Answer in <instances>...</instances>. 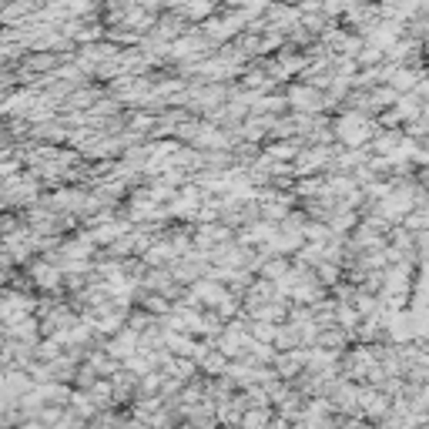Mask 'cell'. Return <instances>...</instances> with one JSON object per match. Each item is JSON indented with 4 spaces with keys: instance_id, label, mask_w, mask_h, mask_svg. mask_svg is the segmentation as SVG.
<instances>
[{
    "instance_id": "cell-2",
    "label": "cell",
    "mask_w": 429,
    "mask_h": 429,
    "mask_svg": "<svg viewBox=\"0 0 429 429\" xmlns=\"http://www.w3.org/2000/svg\"><path fill=\"white\" fill-rule=\"evenodd\" d=\"M339 131H342V138H346L349 144H363L365 138H369V125H365L359 114H349V118H342Z\"/></svg>"
},
{
    "instance_id": "cell-5",
    "label": "cell",
    "mask_w": 429,
    "mask_h": 429,
    "mask_svg": "<svg viewBox=\"0 0 429 429\" xmlns=\"http://www.w3.org/2000/svg\"><path fill=\"white\" fill-rule=\"evenodd\" d=\"M278 3H302V0H278Z\"/></svg>"
},
{
    "instance_id": "cell-1",
    "label": "cell",
    "mask_w": 429,
    "mask_h": 429,
    "mask_svg": "<svg viewBox=\"0 0 429 429\" xmlns=\"http://www.w3.org/2000/svg\"><path fill=\"white\" fill-rule=\"evenodd\" d=\"M265 21L272 24V31H292V27H298L302 14H298L292 3H275V7L265 14Z\"/></svg>"
},
{
    "instance_id": "cell-3",
    "label": "cell",
    "mask_w": 429,
    "mask_h": 429,
    "mask_svg": "<svg viewBox=\"0 0 429 429\" xmlns=\"http://www.w3.org/2000/svg\"><path fill=\"white\" fill-rule=\"evenodd\" d=\"M292 104L305 107V111H315L319 107V94L312 88H292Z\"/></svg>"
},
{
    "instance_id": "cell-4",
    "label": "cell",
    "mask_w": 429,
    "mask_h": 429,
    "mask_svg": "<svg viewBox=\"0 0 429 429\" xmlns=\"http://www.w3.org/2000/svg\"><path fill=\"white\" fill-rule=\"evenodd\" d=\"M181 14L185 17H205V14H211V0H188V3H181Z\"/></svg>"
}]
</instances>
